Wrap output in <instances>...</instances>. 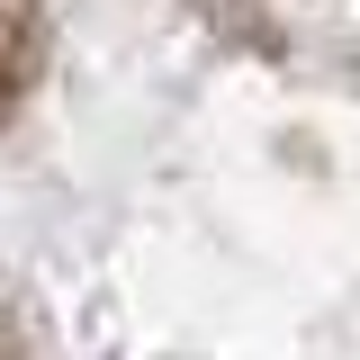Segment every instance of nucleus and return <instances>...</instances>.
I'll list each match as a JSON object with an SVG mask.
<instances>
[{"label": "nucleus", "mask_w": 360, "mask_h": 360, "mask_svg": "<svg viewBox=\"0 0 360 360\" xmlns=\"http://www.w3.org/2000/svg\"><path fill=\"white\" fill-rule=\"evenodd\" d=\"M37 0H0V108L37 82Z\"/></svg>", "instance_id": "obj_1"}]
</instances>
